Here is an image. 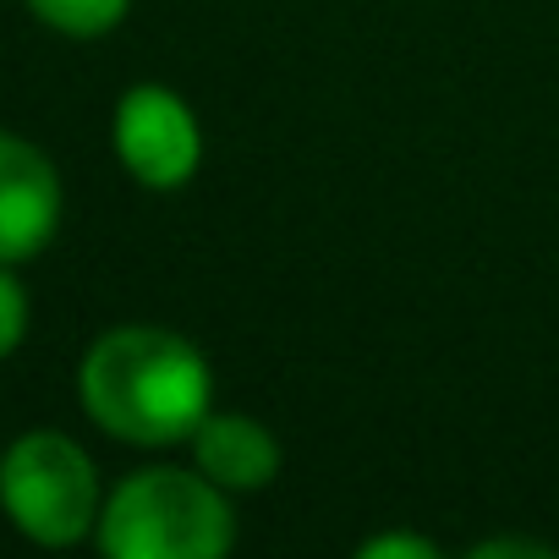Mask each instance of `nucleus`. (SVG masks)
I'll list each match as a JSON object with an SVG mask.
<instances>
[{"mask_svg":"<svg viewBox=\"0 0 559 559\" xmlns=\"http://www.w3.org/2000/svg\"><path fill=\"white\" fill-rule=\"evenodd\" d=\"M83 412L127 444H176L192 439V428L209 417V362L192 341L154 330V324H121L99 335L78 368Z\"/></svg>","mask_w":559,"mask_h":559,"instance_id":"1","label":"nucleus"},{"mask_svg":"<svg viewBox=\"0 0 559 559\" xmlns=\"http://www.w3.org/2000/svg\"><path fill=\"white\" fill-rule=\"evenodd\" d=\"M230 543L236 515L203 472L143 466L99 510V548L110 559H219Z\"/></svg>","mask_w":559,"mask_h":559,"instance_id":"2","label":"nucleus"},{"mask_svg":"<svg viewBox=\"0 0 559 559\" xmlns=\"http://www.w3.org/2000/svg\"><path fill=\"white\" fill-rule=\"evenodd\" d=\"M0 504L23 537L67 548L99 526V472L78 439L39 428L0 455Z\"/></svg>","mask_w":559,"mask_h":559,"instance_id":"3","label":"nucleus"},{"mask_svg":"<svg viewBox=\"0 0 559 559\" xmlns=\"http://www.w3.org/2000/svg\"><path fill=\"white\" fill-rule=\"evenodd\" d=\"M116 154H121L127 176L154 192L187 187L203 159L198 116L187 110L181 94H170L159 83H138L116 105Z\"/></svg>","mask_w":559,"mask_h":559,"instance_id":"4","label":"nucleus"},{"mask_svg":"<svg viewBox=\"0 0 559 559\" xmlns=\"http://www.w3.org/2000/svg\"><path fill=\"white\" fill-rule=\"evenodd\" d=\"M61 225V176L28 138L0 132V263H28Z\"/></svg>","mask_w":559,"mask_h":559,"instance_id":"5","label":"nucleus"},{"mask_svg":"<svg viewBox=\"0 0 559 559\" xmlns=\"http://www.w3.org/2000/svg\"><path fill=\"white\" fill-rule=\"evenodd\" d=\"M192 461L209 483H219L225 493L241 488H269L280 472V444L263 423L241 417V412H209L192 428Z\"/></svg>","mask_w":559,"mask_h":559,"instance_id":"6","label":"nucleus"},{"mask_svg":"<svg viewBox=\"0 0 559 559\" xmlns=\"http://www.w3.org/2000/svg\"><path fill=\"white\" fill-rule=\"evenodd\" d=\"M127 7H132V0H28V12L45 28L67 34V39H99V34H110L127 17Z\"/></svg>","mask_w":559,"mask_h":559,"instance_id":"7","label":"nucleus"},{"mask_svg":"<svg viewBox=\"0 0 559 559\" xmlns=\"http://www.w3.org/2000/svg\"><path fill=\"white\" fill-rule=\"evenodd\" d=\"M28 335V292L17 286L12 263H0V362H7Z\"/></svg>","mask_w":559,"mask_h":559,"instance_id":"8","label":"nucleus"},{"mask_svg":"<svg viewBox=\"0 0 559 559\" xmlns=\"http://www.w3.org/2000/svg\"><path fill=\"white\" fill-rule=\"evenodd\" d=\"M362 559H439V543L428 537H406V532H379L357 548Z\"/></svg>","mask_w":559,"mask_h":559,"instance_id":"9","label":"nucleus"},{"mask_svg":"<svg viewBox=\"0 0 559 559\" xmlns=\"http://www.w3.org/2000/svg\"><path fill=\"white\" fill-rule=\"evenodd\" d=\"M499 554H532V559H548L554 548H548V543H532V537H493V543H472V559H499Z\"/></svg>","mask_w":559,"mask_h":559,"instance_id":"10","label":"nucleus"}]
</instances>
